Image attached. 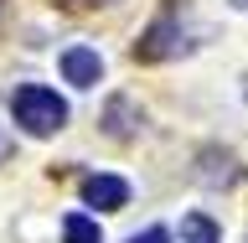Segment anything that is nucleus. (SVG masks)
<instances>
[{
    "label": "nucleus",
    "instance_id": "nucleus-1",
    "mask_svg": "<svg viewBox=\"0 0 248 243\" xmlns=\"http://www.w3.org/2000/svg\"><path fill=\"white\" fill-rule=\"evenodd\" d=\"M11 114H16V124H21L26 135H36V140L57 135L62 124H67V104H62L52 88H42V83H26V88H16Z\"/></svg>",
    "mask_w": 248,
    "mask_h": 243
},
{
    "label": "nucleus",
    "instance_id": "nucleus-2",
    "mask_svg": "<svg viewBox=\"0 0 248 243\" xmlns=\"http://www.w3.org/2000/svg\"><path fill=\"white\" fill-rule=\"evenodd\" d=\"M62 78H67L73 88H93V83L104 78V57H98L93 47H67V52H62Z\"/></svg>",
    "mask_w": 248,
    "mask_h": 243
},
{
    "label": "nucleus",
    "instance_id": "nucleus-3",
    "mask_svg": "<svg viewBox=\"0 0 248 243\" xmlns=\"http://www.w3.org/2000/svg\"><path fill=\"white\" fill-rule=\"evenodd\" d=\"M83 202H88V207L114 212V207H124V202H129V181H119V176H88V181H83Z\"/></svg>",
    "mask_w": 248,
    "mask_h": 243
},
{
    "label": "nucleus",
    "instance_id": "nucleus-4",
    "mask_svg": "<svg viewBox=\"0 0 248 243\" xmlns=\"http://www.w3.org/2000/svg\"><path fill=\"white\" fill-rule=\"evenodd\" d=\"M62 238L67 243H98V223L83 217V212H67L62 217Z\"/></svg>",
    "mask_w": 248,
    "mask_h": 243
},
{
    "label": "nucleus",
    "instance_id": "nucleus-5",
    "mask_svg": "<svg viewBox=\"0 0 248 243\" xmlns=\"http://www.w3.org/2000/svg\"><path fill=\"white\" fill-rule=\"evenodd\" d=\"M181 238H186V243H217L222 233H217V223H212V217L191 212V217H181Z\"/></svg>",
    "mask_w": 248,
    "mask_h": 243
},
{
    "label": "nucleus",
    "instance_id": "nucleus-6",
    "mask_svg": "<svg viewBox=\"0 0 248 243\" xmlns=\"http://www.w3.org/2000/svg\"><path fill=\"white\" fill-rule=\"evenodd\" d=\"M129 243H170V233L166 228H145V233H135Z\"/></svg>",
    "mask_w": 248,
    "mask_h": 243
},
{
    "label": "nucleus",
    "instance_id": "nucleus-7",
    "mask_svg": "<svg viewBox=\"0 0 248 243\" xmlns=\"http://www.w3.org/2000/svg\"><path fill=\"white\" fill-rule=\"evenodd\" d=\"M5 150H11V130L0 124V161H5Z\"/></svg>",
    "mask_w": 248,
    "mask_h": 243
},
{
    "label": "nucleus",
    "instance_id": "nucleus-8",
    "mask_svg": "<svg viewBox=\"0 0 248 243\" xmlns=\"http://www.w3.org/2000/svg\"><path fill=\"white\" fill-rule=\"evenodd\" d=\"M232 5H238V11H248V0H232Z\"/></svg>",
    "mask_w": 248,
    "mask_h": 243
}]
</instances>
